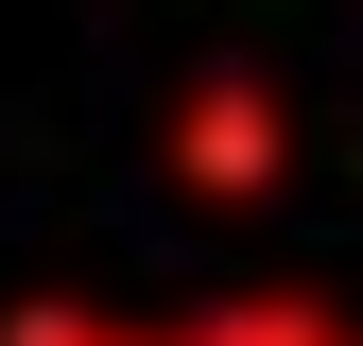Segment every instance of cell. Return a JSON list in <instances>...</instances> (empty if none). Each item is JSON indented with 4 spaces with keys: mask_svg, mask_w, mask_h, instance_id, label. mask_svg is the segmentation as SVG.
I'll use <instances>...</instances> for the list:
<instances>
[{
    "mask_svg": "<svg viewBox=\"0 0 363 346\" xmlns=\"http://www.w3.org/2000/svg\"><path fill=\"white\" fill-rule=\"evenodd\" d=\"M277 173H294V121H277L259 69H191L173 86V191L191 208H259Z\"/></svg>",
    "mask_w": 363,
    "mask_h": 346,
    "instance_id": "obj_1",
    "label": "cell"
},
{
    "mask_svg": "<svg viewBox=\"0 0 363 346\" xmlns=\"http://www.w3.org/2000/svg\"><path fill=\"white\" fill-rule=\"evenodd\" d=\"M191 346H346V312H329V294H208Z\"/></svg>",
    "mask_w": 363,
    "mask_h": 346,
    "instance_id": "obj_2",
    "label": "cell"
},
{
    "mask_svg": "<svg viewBox=\"0 0 363 346\" xmlns=\"http://www.w3.org/2000/svg\"><path fill=\"white\" fill-rule=\"evenodd\" d=\"M0 346H191V312H173V329H139V312H86V294H35Z\"/></svg>",
    "mask_w": 363,
    "mask_h": 346,
    "instance_id": "obj_3",
    "label": "cell"
},
{
    "mask_svg": "<svg viewBox=\"0 0 363 346\" xmlns=\"http://www.w3.org/2000/svg\"><path fill=\"white\" fill-rule=\"evenodd\" d=\"M346 346H363V329H346Z\"/></svg>",
    "mask_w": 363,
    "mask_h": 346,
    "instance_id": "obj_4",
    "label": "cell"
}]
</instances>
